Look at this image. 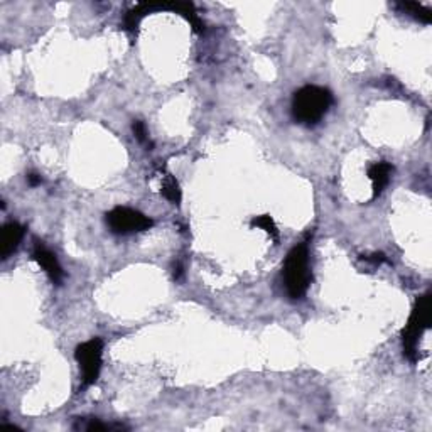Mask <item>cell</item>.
I'll return each instance as SVG.
<instances>
[{
	"label": "cell",
	"mask_w": 432,
	"mask_h": 432,
	"mask_svg": "<svg viewBox=\"0 0 432 432\" xmlns=\"http://www.w3.org/2000/svg\"><path fill=\"white\" fill-rule=\"evenodd\" d=\"M332 105V95L323 86L308 85L294 93L292 117L299 124L311 125L319 124Z\"/></svg>",
	"instance_id": "obj_1"
},
{
	"label": "cell",
	"mask_w": 432,
	"mask_h": 432,
	"mask_svg": "<svg viewBox=\"0 0 432 432\" xmlns=\"http://www.w3.org/2000/svg\"><path fill=\"white\" fill-rule=\"evenodd\" d=\"M312 281L311 263H309L308 242L299 243L288 254L284 263V284L292 299H301L308 292Z\"/></svg>",
	"instance_id": "obj_2"
},
{
	"label": "cell",
	"mask_w": 432,
	"mask_h": 432,
	"mask_svg": "<svg viewBox=\"0 0 432 432\" xmlns=\"http://www.w3.org/2000/svg\"><path fill=\"white\" fill-rule=\"evenodd\" d=\"M431 294H424L417 299L412 314L408 317L407 324H405L402 331V345H404V355L412 363L417 361L419 353V341L422 338L424 331L429 328L431 324Z\"/></svg>",
	"instance_id": "obj_3"
},
{
	"label": "cell",
	"mask_w": 432,
	"mask_h": 432,
	"mask_svg": "<svg viewBox=\"0 0 432 432\" xmlns=\"http://www.w3.org/2000/svg\"><path fill=\"white\" fill-rule=\"evenodd\" d=\"M103 341L100 338H93L90 341L82 343L75 351V358L82 368L83 387H90L100 377L102 370Z\"/></svg>",
	"instance_id": "obj_4"
},
{
	"label": "cell",
	"mask_w": 432,
	"mask_h": 432,
	"mask_svg": "<svg viewBox=\"0 0 432 432\" xmlns=\"http://www.w3.org/2000/svg\"><path fill=\"white\" fill-rule=\"evenodd\" d=\"M106 225L117 235H129V233L149 230L154 225V221L135 209L117 206L112 212L106 213Z\"/></svg>",
	"instance_id": "obj_5"
},
{
	"label": "cell",
	"mask_w": 432,
	"mask_h": 432,
	"mask_svg": "<svg viewBox=\"0 0 432 432\" xmlns=\"http://www.w3.org/2000/svg\"><path fill=\"white\" fill-rule=\"evenodd\" d=\"M34 260L39 263V267H43L44 272L48 274L49 279H51L53 284L59 285L61 282H63L64 272L63 269H61L58 259H56V255L53 254L49 248H46L43 245V242H37L36 247H34Z\"/></svg>",
	"instance_id": "obj_6"
},
{
	"label": "cell",
	"mask_w": 432,
	"mask_h": 432,
	"mask_svg": "<svg viewBox=\"0 0 432 432\" xmlns=\"http://www.w3.org/2000/svg\"><path fill=\"white\" fill-rule=\"evenodd\" d=\"M22 236H24V227L19 225L17 221H10V223L3 225L2 228V260H7L10 255L17 250L19 243H21Z\"/></svg>",
	"instance_id": "obj_7"
},
{
	"label": "cell",
	"mask_w": 432,
	"mask_h": 432,
	"mask_svg": "<svg viewBox=\"0 0 432 432\" xmlns=\"http://www.w3.org/2000/svg\"><path fill=\"white\" fill-rule=\"evenodd\" d=\"M393 173V166L388 162H375L370 166L368 178L373 185V198H378L388 186L390 176Z\"/></svg>",
	"instance_id": "obj_8"
},
{
	"label": "cell",
	"mask_w": 432,
	"mask_h": 432,
	"mask_svg": "<svg viewBox=\"0 0 432 432\" xmlns=\"http://www.w3.org/2000/svg\"><path fill=\"white\" fill-rule=\"evenodd\" d=\"M397 7L402 9L404 12H407L408 15H412V17H415L417 21L424 22V24H429L432 19L431 10L426 9V7L419 6V3H415V2H400V3H397Z\"/></svg>",
	"instance_id": "obj_9"
},
{
	"label": "cell",
	"mask_w": 432,
	"mask_h": 432,
	"mask_svg": "<svg viewBox=\"0 0 432 432\" xmlns=\"http://www.w3.org/2000/svg\"><path fill=\"white\" fill-rule=\"evenodd\" d=\"M160 193H162V196L166 198L167 201L174 203V205H179V203H181V187H179L178 181H176L171 174H167L166 178H164Z\"/></svg>",
	"instance_id": "obj_10"
},
{
	"label": "cell",
	"mask_w": 432,
	"mask_h": 432,
	"mask_svg": "<svg viewBox=\"0 0 432 432\" xmlns=\"http://www.w3.org/2000/svg\"><path fill=\"white\" fill-rule=\"evenodd\" d=\"M252 227H254V228L255 227L262 228V230L265 232L267 235H269L275 243H279V230H277V227H275L272 216L262 215V216L254 218V220H252Z\"/></svg>",
	"instance_id": "obj_11"
},
{
	"label": "cell",
	"mask_w": 432,
	"mask_h": 432,
	"mask_svg": "<svg viewBox=\"0 0 432 432\" xmlns=\"http://www.w3.org/2000/svg\"><path fill=\"white\" fill-rule=\"evenodd\" d=\"M132 130L135 133V139L139 140L140 144H147L149 147H152V142H149V135H147V129H145V124L140 120H133Z\"/></svg>",
	"instance_id": "obj_12"
},
{
	"label": "cell",
	"mask_w": 432,
	"mask_h": 432,
	"mask_svg": "<svg viewBox=\"0 0 432 432\" xmlns=\"http://www.w3.org/2000/svg\"><path fill=\"white\" fill-rule=\"evenodd\" d=\"M361 260L373 263V265H380V263L387 262V259H385L384 254H373V255H368V257H365V255H363Z\"/></svg>",
	"instance_id": "obj_13"
},
{
	"label": "cell",
	"mask_w": 432,
	"mask_h": 432,
	"mask_svg": "<svg viewBox=\"0 0 432 432\" xmlns=\"http://www.w3.org/2000/svg\"><path fill=\"white\" fill-rule=\"evenodd\" d=\"M28 182H29V186L36 187V186H39L41 182H43V178H41V176L36 174V173H30V174H28Z\"/></svg>",
	"instance_id": "obj_14"
},
{
	"label": "cell",
	"mask_w": 432,
	"mask_h": 432,
	"mask_svg": "<svg viewBox=\"0 0 432 432\" xmlns=\"http://www.w3.org/2000/svg\"><path fill=\"white\" fill-rule=\"evenodd\" d=\"M182 274H185V270H182V265L181 263H178V265L174 267V279L176 281H179V279L182 277Z\"/></svg>",
	"instance_id": "obj_15"
}]
</instances>
